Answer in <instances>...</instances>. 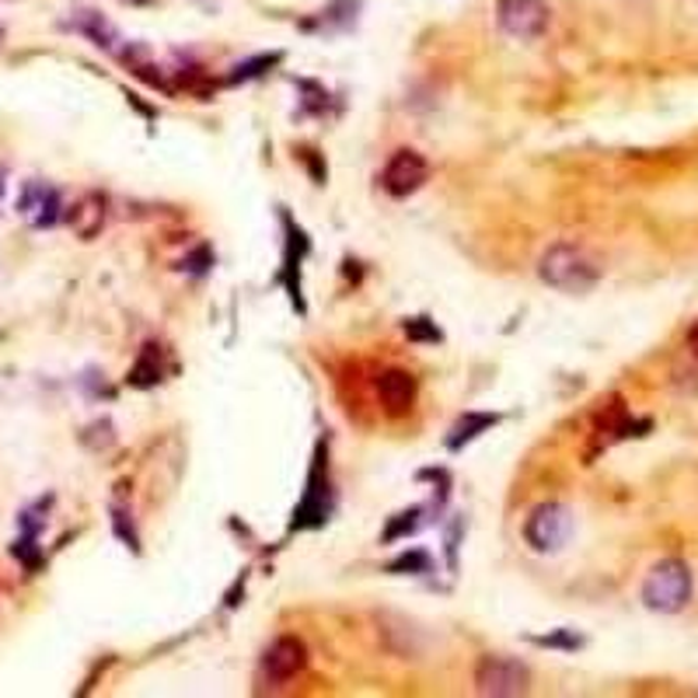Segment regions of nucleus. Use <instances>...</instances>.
Segmentation results:
<instances>
[{"label":"nucleus","mask_w":698,"mask_h":698,"mask_svg":"<svg viewBox=\"0 0 698 698\" xmlns=\"http://www.w3.org/2000/svg\"><path fill=\"white\" fill-rule=\"evenodd\" d=\"M538 276L559 294H590L601 284V265L594 262L587 248L573 241H556L548 245L538 259Z\"/></svg>","instance_id":"1"},{"label":"nucleus","mask_w":698,"mask_h":698,"mask_svg":"<svg viewBox=\"0 0 698 698\" xmlns=\"http://www.w3.org/2000/svg\"><path fill=\"white\" fill-rule=\"evenodd\" d=\"M695 579L681 559H660L643 579V604L657 614H677L691 601Z\"/></svg>","instance_id":"2"},{"label":"nucleus","mask_w":698,"mask_h":698,"mask_svg":"<svg viewBox=\"0 0 698 698\" xmlns=\"http://www.w3.org/2000/svg\"><path fill=\"white\" fill-rule=\"evenodd\" d=\"M573 527H576L573 510L566 503L548 500V503L531 510V518L524 524V541L535 548V552L552 556V552H562V548L570 545Z\"/></svg>","instance_id":"3"},{"label":"nucleus","mask_w":698,"mask_h":698,"mask_svg":"<svg viewBox=\"0 0 698 698\" xmlns=\"http://www.w3.org/2000/svg\"><path fill=\"white\" fill-rule=\"evenodd\" d=\"M527 685H531V671L524 668L521 660H513V657L493 653V657H482L478 668H475V691L486 695V698L524 695Z\"/></svg>","instance_id":"4"},{"label":"nucleus","mask_w":698,"mask_h":698,"mask_svg":"<svg viewBox=\"0 0 698 698\" xmlns=\"http://www.w3.org/2000/svg\"><path fill=\"white\" fill-rule=\"evenodd\" d=\"M496 25L510 39L535 42L548 28V8L545 0H500L496 4Z\"/></svg>","instance_id":"5"},{"label":"nucleus","mask_w":698,"mask_h":698,"mask_svg":"<svg viewBox=\"0 0 698 698\" xmlns=\"http://www.w3.org/2000/svg\"><path fill=\"white\" fill-rule=\"evenodd\" d=\"M429 178V161L415 151H395L391 161L385 164V175H381V186L388 196L406 199L412 192H420Z\"/></svg>","instance_id":"6"},{"label":"nucleus","mask_w":698,"mask_h":698,"mask_svg":"<svg viewBox=\"0 0 698 698\" xmlns=\"http://www.w3.org/2000/svg\"><path fill=\"white\" fill-rule=\"evenodd\" d=\"M308 663V646L297 636H279L270 643V650L262 653V677L270 685H287Z\"/></svg>","instance_id":"7"},{"label":"nucleus","mask_w":698,"mask_h":698,"mask_svg":"<svg viewBox=\"0 0 698 698\" xmlns=\"http://www.w3.org/2000/svg\"><path fill=\"white\" fill-rule=\"evenodd\" d=\"M377 398L388 415H406L415 406V377L409 371H385L377 377Z\"/></svg>","instance_id":"8"},{"label":"nucleus","mask_w":698,"mask_h":698,"mask_svg":"<svg viewBox=\"0 0 698 698\" xmlns=\"http://www.w3.org/2000/svg\"><path fill=\"white\" fill-rule=\"evenodd\" d=\"M18 207H22V213H28L36 227H49V224H57V217H60V196H57V189H46V186H39V182L25 186V196H22Z\"/></svg>","instance_id":"9"},{"label":"nucleus","mask_w":698,"mask_h":698,"mask_svg":"<svg viewBox=\"0 0 698 698\" xmlns=\"http://www.w3.org/2000/svg\"><path fill=\"white\" fill-rule=\"evenodd\" d=\"M66 221H71V227L77 230L80 238L91 241L98 230L105 227V199L98 196V192H88V196H80L74 210L66 213Z\"/></svg>","instance_id":"10"},{"label":"nucleus","mask_w":698,"mask_h":698,"mask_svg":"<svg viewBox=\"0 0 698 698\" xmlns=\"http://www.w3.org/2000/svg\"><path fill=\"white\" fill-rule=\"evenodd\" d=\"M496 423H500V415H489V412H469V415H461L458 426L451 429V437H447V447H451V451H461L464 444H472L478 434H486V429H493Z\"/></svg>","instance_id":"11"},{"label":"nucleus","mask_w":698,"mask_h":698,"mask_svg":"<svg viewBox=\"0 0 698 698\" xmlns=\"http://www.w3.org/2000/svg\"><path fill=\"white\" fill-rule=\"evenodd\" d=\"M74 28L85 32V36H88L95 46H102V49H115V42H120V36H115V28L102 18V14H95V11H80L77 18H74Z\"/></svg>","instance_id":"12"},{"label":"nucleus","mask_w":698,"mask_h":698,"mask_svg":"<svg viewBox=\"0 0 698 698\" xmlns=\"http://www.w3.org/2000/svg\"><path fill=\"white\" fill-rule=\"evenodd\" d=\"M161 381V349L158 346H147L140 360L133 363V371H129V385L133 388H154Z\"/></svg>","instance_id":"13"},{"label":"nucleus","mask_w":698,"mask_h":698,"mask_svg":"<svg viewBox=\"0 0 698 698\" xmlns=\"http://www.w3.org/2000/svg\"><path fill=\"white\" fill-rule=\"evenodd\" d=\"M415 527H420V510L398 513V521H391V524H388V531H385V541H398V538H406V535H412Z\"/></svg>","instance_id":"14"},{"label":"nucleus","mask_w":698,"mask_h":698,"mask_svg":"<svg viewBox=\"0 0 698 698\" xmlns=\"http://www.w3.org/2000/svg\"><path fill=\"white\" fill-rule=\"evenodd\" d=\"M429 573V556L426 552H406L391 562V573Z\"/></svg>","instance_id":"15"},{"label":"nucleus","mask_w":698,"mask_h":698,"mask_svg":"<svg viewBox=\"0 0 698 698\" xmlns=\"http://www.w3.org/2000/svg\"><path fill=\"white\" fill-rule=\"evenodd\" d=\"M406 336L420 339V342H440V328L429 325V319H409L406 322Z\"/></svg>","instance_id":"16"},{"label":"nucleus","mask_w":698,"mask_h":698,"mask_svg":"<svg viewBox=\"0 0 698 698\" xmlns=\"http://www.w3.org/2000/svg\"><path fill=\"white\" fill-rule=\"evenodd\" d=\"M273 63H279V53H273V57H259V60H248V63L235 66V74H230V80H248V77H259V74H262V66H273Z\"/></svg>","instance_id":"17"},{"label":"nucleus","mask_w":698,"mask_h":698,"mask_svg":"<svg viewBox=\"0 0 698 698\" xmlns=\"http://www.w3.org/2000/svg\"><path fill=\"white\" fill-rule=\"evenodd\" d=\"M538 646H562V650H576V646H584L579 636H566V633H556V636H541L535 639Z\"/></svg>","instance_id":"18"},{"label":"nucleus","mask_w":698,"mask_h":698,"mask_svg":"<svg viewBox=\"0 0 698 698\" xmlns=\"http://www.w3.org/2000/svg\"><path fill=\"white\" fill-rule=\"evenodd\" d=\"M688 349H691V357H698V322L688 328Z\"/></svg>","instance_id":"19"},{"label":"nucleus","mask_w":698,"mask_h":698,"mask_svg":"<svg viewBox=\"0 0 698 698\" xmlns=\"http://www.w3.org/2000/svg\"><path fill=\"white\" fill-rule=\"evenodd\" d=\"M120 4H129V8H140V4H151V0H120Z\"/></svg>","instance_id":"20"}]
</instances>
